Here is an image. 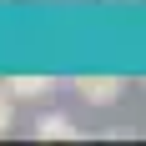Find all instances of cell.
<instances>
[{
  "label": "cell",
  "mask_w": 146,
  "mask_h": 146,
  "mask_svg": "<svg viewBox=\"0 0 146 146\" xmlns=\"http://www.w3.org/2000/svg\"><path fill=\"white\" fill-rule=\"evenodd\" d=\"M76 96L86 106H111L121 101V81L116 76H76Z\"/></svg>",
  "instance_id": "6da1fadb"
},
{
  "label": "cell",
  "mask_w": 146,
  "mask_h": 146,
  "mask_svg": "<svg viewBox=\"0 0 146 146\" xmlns=\"http://www.w3.org/2000/svg\"><path fill=\"white\" fill-rule=\"evenodd\" d=\"M5 91H10L15 101H40V96L56 91V81L50 76H5Z\"/></svg>",
  "instance_id": "7a4b0ae2"
},
{
  "label": "cell",
  "mask_w": 146,
  "mask_h": 146,
  "mask_svg": "<svg viewBox=\"0 0 146 146\" xmlns=\"http://www.w3.org/2000/svg\"><path fill=\"white\" fill-rule=\"evenodd\" d=\"M35 136H40V141H71V136H76V126H71V116L50 111V116H40V121H35Z\"/></svg>",
  "instance_id": "3957f363"
},
{
  "label": "cell",
  "mask_w": 146,
  "mask_h": 146,
  "mask_svg": "<svg viewBox=\"0 0 146 146\" xmlns=\"http://www.w3.org/2000/svg\"><path fill=\"white\" fill-rule=\"evenodd\" d=\"M10 101H15V96H10V91H0V136H5V131H10Z\"/></svg>",
  "instance_id": "277c9868"
}]
</instances>
